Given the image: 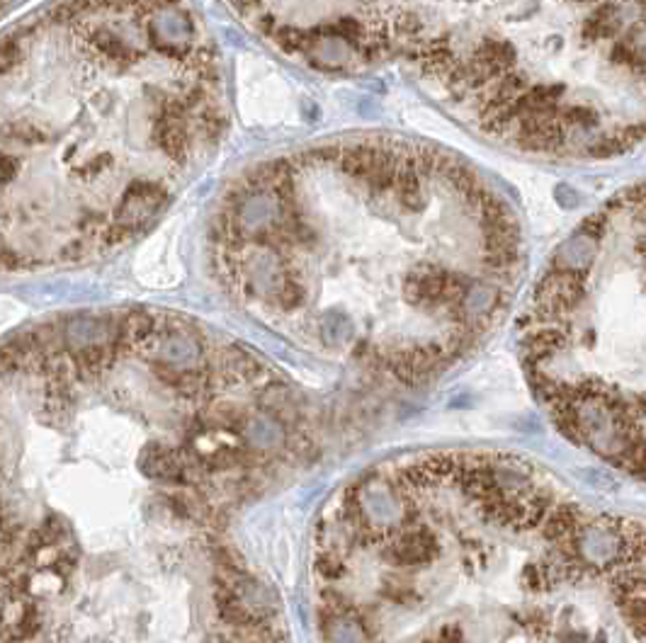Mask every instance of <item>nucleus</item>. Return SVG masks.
<instances>
[{
    "label": "nucleus",
    "instance_id": "1",
    "mask_svg": "<svg viewBox=\"0 0 646 643\" xmlns=\"http://www.w3.org/2000/svg\"><path fill=\"white\" fill-rule=\"evenodd\" d=\"M207 252L253 323L391 384H420L472 353L525 267L516 212L479 170L386 134L248 166L219 195Z\"/></svg>",
    "mask_w": 646,
    "mask_h": 643
},
{
    "label": "nucleus",
    "instance_id": "2",
    "mask_svg": "<svg viewBox=\"0 0 646 643\" xmlns=\"http://www.w3.org/2000/svg\"><path fill=\"white\" fill-rule=\"evenodd\" d=\"M5 493L214 527L302 466L314 435L275 367L178 311H78L3 350Z\"/></svg>",
    "mask_w": 646,
    "mask_h": 643
},
{
    "label": "nucleus",
    "instance_id": "3",
    "mask_svg": "<svg viewBox=\"0 0 646 643\" xmlns=\"http://www.w3.org/2000/svg\"><path fill=\"white\" fill-rule=\"evenodd\" d=\"M3 265L61 270L134 243L228 126L193 0H51L3 42Z\"/></svg>",
    "mask_w": 646,
    "mask_h": 643
},
{
    "label": "nucleus",
    "instance_id": "4",
    "mask_svg": "<svg viewBox=\"0 0 646 643\" xmlns=\"http://www.w3.org/2000/svg\"><path fill=\"white\" fill-rule=\"evenodd\" d=\"M559 503L518 457L423 452L374 464L323 505L309 592L321 643H561L544 597L593 573L583 534L513 549Z\"/></svg>",
    "mask_w": 646,
    "mask_h": 643
},
{
    "label": "nucleus",
    "instance_id": "5",
    "mask_svg": "<svg viewBox=\"0 0 646 643\" xmlns=\"http://www.w3.org/2000/svg\"><path fill=\"white\" fill-rule=\"evenodd\" d=\"M403 56L513 151L595 161L646 139V0H420Z\"/></svg>",
    "mask_w": 646,
    "mask_h": 643
},
{
    "label": "nucleus",
    "instance_id": "6",
    "mask_svg": "<svg viewBox=\"0 0 646 643\" xmlns=\"http://www.w3.org/2000/svg\"><path fill=\"white\" fill-rule=\"evenodd\" d=\"M3 643H287V631L212 525L5 510Z\"/></svg>",
    "mask_w": 646,
    "mask_h": 643
},
{
    "label": "nucleus",
    "instance_id": "7",
    "mask_svg": "<svg viewBox=\"0 0 646 643\" xmlns=\"http://www.w3.org/2000/svg\"><path fill=\"white\" fill-rule=\"evenodd\" d=\"M240 25L289 61L360 73L403 54L420 0H221Z\"/></svg>",
    "mask_w": 646,
    "mask_h": 643
},
{
    "label": "nucleus",
    "instance_id": "8",
    "mask_svg": "<svg viewBox=\"0 0 646 643\" xmlns=\"http://www.w3.org/2000/svg\"><path fill=\"white\" fill-rule=\"evenodd\" d=\"M617 607H620V614L625 619L627 629L637 639L646 641V595H632L627 600H620Z\"/></svg>",
    "mask_w": 646,
    "mask_h": 643
}]
</instances>
